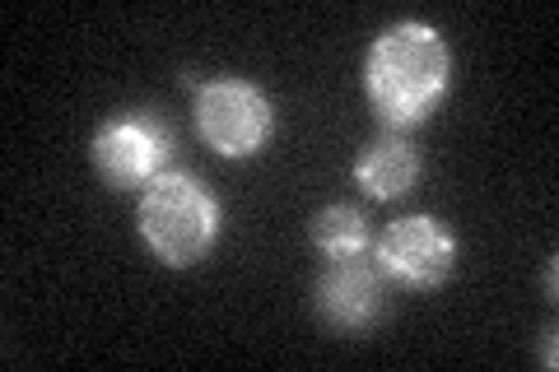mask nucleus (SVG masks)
Returning a JSON list of instances; mask_svg holds the SVG:
<instances>
[{
	"label": "nucleus",
	"instance_id": "nucleus-1",
	"mask_svg": "<svg viewBox=\"0 0 559 372\" xmlns=\"http://www.w3.org/2000/svg\"><path fill=\"white\" fill-rule=\"evenodd\" d=\"M452 84V51L443 33L419 20L382 28L364 57V94L382 131H415L439 112Z\"/></svg>",
	"mask_w": 559,
	"mask_h": 372
},
{
	"label": "nucleus",
	"instance_id": "nucleus-2",
	"mask_svg": "<svg viewBox=\"0 0 559 372\" xmlns=\"http://www.w3.org/2000/svg\"><path fill=\"white\" fill-rule=\"evenodd\" d=\"M224 209L215 191L201 187L191 172H164L159 182H150L135 201V233L145 242L154 261H164L168 271H191L201 265L219 242Z\"/></svg>",
	"mask_w": 559,
	"mask_h": 372
},
{
	"label": "nucleus",
	"instance_id": "nucleus-3",
	"mask_svg": "<svg viewBox=\"0 0 559 372\" xmlns=\"http://www.w3.org/2000/svg\"><path fill=\"white\" fill-rule=\"evenodd\" d=\"M191 117H197V135L219 158H257L271 149L280 131V112L271 94L242 75H215L197 88L191 98Z\"/></svg>",
	"mask_w": 559,
	"mask_h": 372
},
{
	"label": "nucleus",
	"instance_id": "nucleus-4",
	"mask_svg": "<svg viewBox=\"0 0 559 372\" xmlns=\"http://www.w3.org/2000/svg\"><path fill=\"white\" fill-rule=\"evenodd\" d=\"M173 127L154 108H121L90 140V164L108 191H145L173 168Z\"/></svg>",
	"mask_w": 559,
	"mask_h": 372
},
{
	"label": "nucleus",
	"instance_id": "nucleus-5",
	"mask_svg": "<svg viewBox=\"0 0 559 372\" xmlns=\"http://www.w3.org/2000/svg\"><path fill=\"white\" fill-rule=\"evenodd\" d=\"M373 265L388 285L429 293L448 285V275L457 271V233L433 215H406L388 224V233L373 242Z\"/></svg>",
	"mask_w": 559,
	"mask_h": 372
},
{
	"label": "nucleus",
	"instance_id": "nucleus-6",
	"mask_svg": "<svg viewBox=\"0 0 559 372\" xmlns=\"http://www.w3.org/2000/svg\"><path fill=\"white\" fill-rule=\"evenodd\" d=\"M312 308L331 331L345 335H364L369 326L382 322L388 308V279L378 265L364 256H345V261H326V271L312 285Z\"/></svg>",
	"mask_w": 559,
	"mask_h": 372
},
{
	"label": "nucleus",
	"instance_id": "nucleus-7",
	"mask_svg": "<svg viewBox=\"0 0 559 372\" xmlns=\"http://www.w3.org/2000/svg\"><path fill=\"white\" fill-rule=\"evenodd\" d=\"M419 172H425V158L419 149L411 145L406 135L396 131H382L369 149L355 158V182L364 187V196L369 201H401L411 196Z\"/></svg>",
	"mask_w": 559,
	"mask_h": 372
},
{
	"label": "nucleus",
	"instance_id": "nucleus-8",
	"mask_svg": "<svg viewBox=\"0 0 559 372\" xmlns=\"http://www.w3.org/2000/svg\"><path fill=\"white\" fill-rule=\"evenodd\" d=\"M312 247L326 261H345V256H364L373 247L369 219L355 205H326L318 219H312Z\"/></svg>",
	"mask_w": 559,
	"mask_h": 372
}]
</instances>
